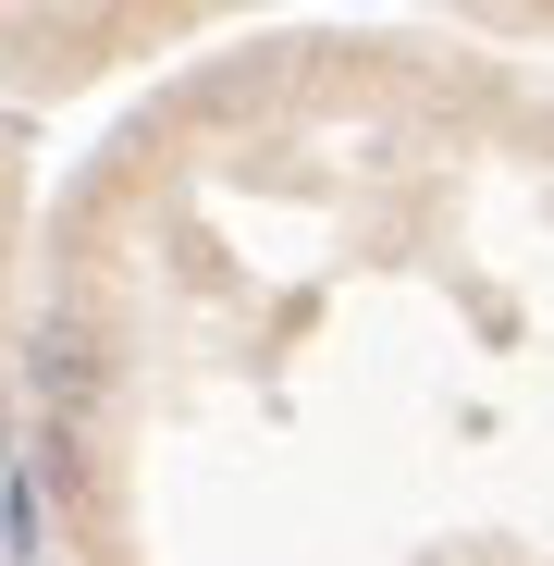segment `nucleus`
Returning <instances> with one entry per match:
<instances>
[{"label": "nucleus", "instance_id": "f257e3e1", "mask_svg": "<svg viewBox=\"0 0 554 566\" xmlns=\"http://www.w3.org/2000/svg\"><path fill=\"white\" fill-rule=\"evenodd\" d=\"M25 382H38V407H50V419H86V407H100V333H86V321H38Z\"/></svg>", "mask_w": 554, "mask_h": 566}, {"label": "nucleus", "instance_id": "f03ea898", "mask_svg": "<svg viewBox=\"0 0 554 566\" xmlns=\"http://www.w3.org/2000/svg\"><path fill=\"white\" fill-rule=\"evenodd\" d=\"M0 455H13V407H0Z\"/></svg>", "mask_w": 554, "mask_h": 566}]
</instances>
